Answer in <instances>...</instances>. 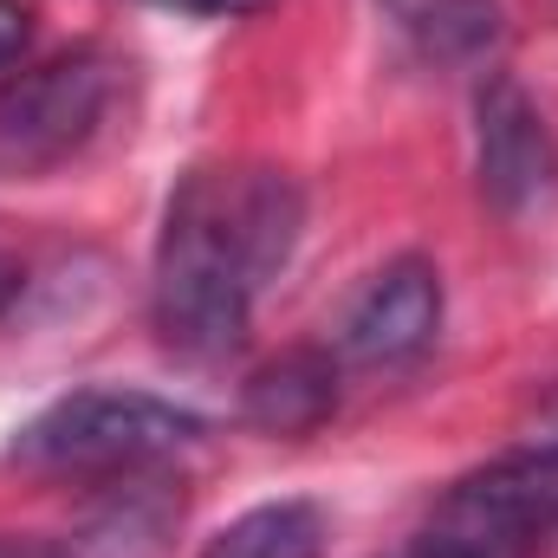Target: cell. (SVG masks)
<instances>
[{"label": "cell", "instance_id": "6da1fadb", "mask_svg": "<svg viewBox=\"0 0 558 558\" xmlns=\"http://www.w3.org/2000/svg\"><path fill=\"white\" fill-rule=\"evenodd\" d=\"M305 195L267 162H202L175 182L149 267V318L162 351L221 364L247 344L260 286L292 260Z\"/></svg>", "mask_w": 558, "mask_h": 558}, {"label": "cell", "instance_id": "7a4b0ae2", "mask_svg": "<svg viewBox=\"0 0 558 558\" xmlns=\"http://www.w3.org/2000/svg\"><path fill=\"white\" fill-rule=\"evenodd\" d=\"M202 435V416L149 397V390H72L46 403L13 435V461L33 474H78V481H124Z\"/></svg>", "mask_w": 558, "mask_h": 558}, {"label": "cell", "instance_id": "3957f363", "mask_svg": "<svg viewBox=\"0 0 558 558\" xmlns=\"http://www.w3.org/2000/svg\"><path fill=\"white\" fill-rule=\"evenodd\" d=\"M131 65L111 46H72L0 92V182L46 175L105 137Z\"/></svg>", "mask_w": 558, "mask_h": 558}, {"label": "cell", "instance_id": "277c9868", "mask_svg": "<svg viewBox=\"0 0 558 558\" xmlns=\"http://www.w3.org/2000/svg\"><path fill=\"white\" fill-rule=\"evenodd\" d=\"M558 533V441L454 481L422 520L410 558H539Z\"/></svg>", "mask_w": 558, "mask_h": 558}, {"label": "cell", "instance_id": "5b68a950", "mask_svg": "<svg viewBox=\"0 0 558 558\" xmlns=\"http://www.w3.org/2000/svg\"><path fill=\"white\" fill-rule=\"evenodd\" d=\"M553 189H558V149L539 105L507 72H494L481 85V195L507 221H520V215L546 208Z\"/></svg>", "mask_w": 558, "mask_h": 558}, {"label": "cell", "instance_id": "8992f818", "mask_svg": "<svg viewBox=\"0 0 558 558\" xmlns=\"http://www.w3.org/2000/svg\"><path fill=\"white\" fill-rule=\"evenodd\" d=\"M441 331V274L428 260H390L371 279L344 318V357L351 364H410Z\"/></svg>", "mask_w": 558, "mask_h": 558}, {"label": "cell", "instance_id": "52a82bcc", "mask_svg": "<svg viewBox=\"0 0 558 558\" xmlns=\"http://www.w3.org/2000/svg\"><path fill=\"white\" fill-rule=\"evenodd\" d=\"M175 520H182V487L143 468V474L111 481V500L72 533V546H59V558H156Z\"/></svg>", "mask_w": 558, "mask_h": 558}, {"label": "cell", "instance_id": "ba28073f", "mask_svg": "<svg viewBox=\"0 0 558 558\" xmlns=\"http://www.w3.org/2000/svg\"><path fill=\"white\" fill-rule=\"evenodd\" d=\"M338 410V364L331 351H279L241 390V416L260 435H312Z\"/></svg>", "mask_w": 558, "mask_h": 558}, {"label": "cell", "instance_id": "9c48e42d", "mask_svg": "<svg viewBox=\"0 0 558 558\" xmlns=\"http://www.w3.org/2000/svg\"><path fill=\"white\" fill-rule=\"evenodd\" d=\"M397 33L435 65H474L500 46V7L494 0H384Z\"/></svg>", "mask_w": 558, "mask_h": 558}, {"label": "cell", "instance_id": "30bf717a", "mask_svg": "<svg viewBox=\"0 0 558 558\" xmlns=\"http://www.w3.org/2000/svg\"><path fill=\"white\" fill-rule=\"evenodd\" d=\"M325 507L312 500H267V507H247L241 520H228L202 558H325Z\"/></svg>", "mask_w": 558, "mask_h": 558}, {"label": "cell", "instance_id": "8fae6325", "mask_svg": "<svg viewBox=\"0 0 558 558\" xmlns=\"http://www.w3.org/2000/svg\"><path fill=\"white\" fill-rule=\"evenodd\" d=\"M26 39H33V13H26L20 0H0V72H7V65H20Z\"/></svg>", "mask_w": 558, "mask_h": 558}, {"label": "cell", "instance_id": "7c38bea8", "mask_svg": "<svg viewBox=\"0 0 558 558\" xmlns=\"http://www.w3.org/2000/svg\"><path fill=\"white\" fill-rule=\"evenodd\" d=\"M149 7H169V13H195V20H234V13H254L260 0H149Z\"/></svg>", "mask_w": 558, "mask_h": 558}, {"label": "cell", "instance_id": "4fadbf2b", "mask_svg": "<svg viewBox=\"0 0 558 558\" xmlns=\"http://www.w3.org/2000/svg\"><path fill=\"white\" fill-rule=\"evenodd\" d=\"M20 286H26V267H20V254H13V247L0 241V312H7L13 299H20Z\"/></svg>", "mask_w": 558, "mask_h": 558}, {"label": "cell", "instance_id": "5bb4252c", "mask_svg": "<svg viewBox=\"0 0 558 558\" xmlns=\"http://www.w3.org/2000/svg\"><path fill=\"white\" fill-rule=\"evenodd\" d=\"M0 558H59V546H39V539H0Z\"/></svg>", "mask_w": 558, "mask_h": 558}]
</instances>
